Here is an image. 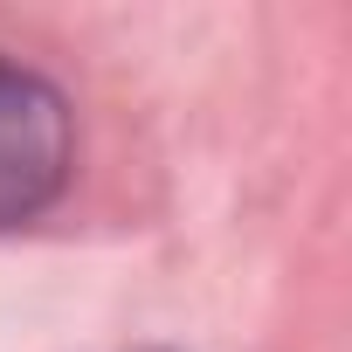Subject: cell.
<instances>
[{
	"label": "cell",
	"instance_id": "6da1fadb",
	"mask_svg": "<svg viewBox=\"0 0 352 352\" xmlns=\"http://www.w3.org/2000/svg\"><path fill=\"white\" fill-rule=\"evenodd\" d=\"M69 159H76V131L63 90L28 63L0 56V228L35 221L63 194Z\"/></svg>",
	"mask_w": 352,
	"mask_h": 352
}]
</instances>
